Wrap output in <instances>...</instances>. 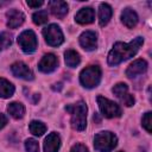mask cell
Listing matches in <instances>:
<instances>
[{"label": "cell", "instance_id": "22", "mask_svg": "<svg viewBox=\"0 0 152 152\" xmlns=\"http://www.w3.org/2000/svg\"><path fill=\"white\" fill-rule=\"evenodd\" d=\"M30 132L33 134V135H37V137H40L45 133L46 131V126L42 122V121H38V120H33L30 122Z\"/></svg>", "mask_w": 152, "mask_h": 152}, {"label": "cell", "instance_id": "28", "mask_svg": "<svg viewBox=\"0 0 152 152\" xmlns=\"http://www.w3.org/2000/svg\"><path fill=\"white\" fill-rule=\"evenodd\" d=\"M27 5L32 8H36V7H39L43 5V1H31V0H27Z\"/></svg>", "mask_w": 152, "mask_h": 152}, {"label": "cell", "instance_id": "26", "mask_svg": "<svg viewBox=\"0 0 152 152\" xmlns=\"http://www.w3.org/2000/svg\"><path fill=\"white\" fill-rule=\"evenodd\" d=\"M141 122H142V127H144L148 133H151V112L145 113V115H144L142 119H141Z\"/></svg>", "mask_w": 152, "mask_h": 152}, {"label": "cell", "instance_id": "25", "mask_svg": "<svg viewBox=\"0 0 152 152\" xmlns=\"http://www.w3.org/2000/svg\"><path fill=\"white\" fill-rule=\"evenodd\" d=\"M25 148L27 152H39V145H38V141L30 138L25 141Z\"/></svg>", "mask_w": 152, "mask_h": 152}, {"label": "cell", "instance_id": "5", "mask_svg": "<svg viewBox=\"0 0 152 152\" xmlns=\"http://www.w3.org/2000/svg\"><path fill=\"white\" fill-rule=\"evenodd\" d=\"M43 36L45 42L50 46H59L64 42V36L61 27L56 24H50L49 26L43 28Z\"/></svg>", "mask_w": 152, "mask_h": 152}, {"label": "cell", "instance_id": "12", "mask_svg": "<svg viewBox=\"0 0 152 152\" xmlns=\"http://www.w3.org/2000/svg\"><path fill=\"white\" fill-rule=\"evenodd\" d=\"M147 70V63L145 59H135L133 63L129 64V66L126 70V75L129 78H134L139 75H142Z\"/></svg>", "mask_w": 152, "mask_h": 152}, {"label": "cell", "instance_id": "13", "mask_svg": "<svg viewBox=\"0 0 152 152\" xmlns=\"http://www.w3.org/2000/svg\"><path fill=\"white\" fill-rule=\"evenodd\" d=\"M94 19H95V11L91 7H83L75 15V20L81 25L90 24L94 21Z\"/></svg>", "mask_w": 152, "mask_h": 152}, {"label": "cell", "instance_id": "4", "mask_svg": "<svg viewBox=\"0 0 152 152\" xmlns=\"http://www.w3.org/2000/svg\"><path fill=\"white\" fill-rule=\"evenodd\" d=\"M101 81V69L99 65H89L80 74V82L86 88H95Z\"/></svg>", "mask_w": 152, "mask_h": 152}, {"label": "cell", "instance_id": "1", "mask_svg": "<svg viewBox=\"0 0 152 152\" xmlns=\"http://www.w3.org/2000/svg\"><path fill=\"white\" fill-rule=\"evenodd\" d=\"M142 43H144L142 37H137L127 44L122 43V42L115 43L113 49L108 53V64L114 66V65H118L121 62L135 56L137 52L139 51L140 46L142 45Z\"/></svg>", "mask_w": 152, "mask_h": 152}, {"label": "cell", "instance_id": "3", "mask_svg": "<svg viewBox=\"0 0 152 152\" xmlns=\"http://www.w3.org/2000/svg\"><path fill=\"white\" fill-rule=\"evenodd\" d=\"M118 138L109 131L100 132L94 138V147L97 152H110L116 146Z\"/></svg>", "mask_w": 152, "mask_h": 152}, {"label": "cell", "instance_id": "6", "mask_svg": "<svg viewBox=\"0 0 152 152\" xmlns=\"http://www.w3.org/2000/svg\"><path fill=\"white\" fill-rule=\"evenodd\" d=\"M97 104H99V108L102 113V115H104L106 118L108 119H112V118H119L122 112H121V108L118 103L103 97V96H97Z\"/></svg>", "mask_w": 152, "mask_h": 152}, {"label": "cell", "instance_id": "21", "mask_svg": "<svg viewBox=\"0 0 152 152\" xmlns=\"http://www.w3.org/2000/svg\"><path fill=\"white\" fill-rule=\"evenodd\" d=\"M7 112L14 119H21L25 114V107L20 102H11L7 106Z\"/></svg>", "mask_w": 152, "mask_h": 152}, {"label": "cell", "instance_id": "15", "mask_svg": "<svg viewBox=\"0 0 152 152\" xmlns=\"http://www.w3.org/2000/svg\"><path fill=\"white\" fill-rule=\"evenodd\" d=\"M49 8L51 11V13L56 17V18H64L68 13V5L65 1H61V0H53V1H49Z\"/></svg>", "mask_w": 152, "mask_h": 152}, {"label": "cell", "instance_id": "16", "mask_svg": "<svg viewBox=\"0 0 152 152\" xmlns=\"http://www.w3.org/2000/svg\"><path fill=\"white\" fill-rule=\"evenodd\" d=\"M61 146V138L57 133H50L44 140V152H58Z\"/></svg>", "mask_w": 152, "mask_h": 152}, {"label": "cell", "instance_id": "14", "mask_svg": "<svg viewBox=\"0 0 152 152\" xmlns=\"http://www.w3.org/2000/svg\"><path fill=\"white\" fill-rule=\"evenodd\" d=\"M6 17H7V26L10 28L19 27L24 23V20H25L24 13L18 11V10H10L6 13Z\"/></svg>", "mask_w": 152, "mask_h": 152}, {"label": "cell", "instance_id": "29", "mask_svg": "<svg viewBox=\"0 0 152 152\" xmlns=\"http://www.w3.org/2000/svg\"><path fill=\"white\" fill-rule=\"evenodd\" d=\"M6 124H7V118H6L4 114L0 113V129H1L2 127H5Z\"/></svg>", "mask_w": 152, "mask_h": 152}, {"label": "cell", "instance_id": "9", "mask_svg": "<svg viewBox=\"0 0 152 152\" xmlns=\"http://www.w3.org/2000/svg\"><path fill=\"white\" fill-rule=\"evenodd\" d=\"M57 65H58V58L53 53H46L40 59L38 64V69L44 74H49L52 72L57 68Z\"/></svg>", "mask_w": 152, "mask_h": 152}, {"label": "cell", "instance_id": "8", "mask_svg": "<svg viewBox=\"0 0 152 152\" xmlns=\"http://www.w3.org/2000/svg\"><path fill=\"white\" fill-rule=\"evenodd\" d=\"M112 91H113V94H114L125 106L131 107V106L134 104L135 100H134L133 95H131V94L128 93V87H127L126 83H118V84H115V86L113 87Z\"/></svg>", "mask_w": 152, "mask_h": 152}, {"label": "cell", "instance_id": "23", "mask_svg": "<svg viewBox=\"0 0 152 152\" xmlns=\"http://www.w3.org/2000/svg\"><path fill=\"white\" fill-rule=\"evenodd\" d=\"M32 19H33V23L36 25H43L48 21L49 19V15H48V12L42 10V11H38V12H34L33 15H32Z\"/></svg>", "mask_w": 152, "mask_h": 152}, {"label": "cell", "instance_id": "18", "mask_svg": "<svg viewBox=\"0 0 152 152\" xmlns=\"http://www.w3.org/2000/svg\"><path fill=\"white\" fill-rule=\"evenodd\" d=\"M112 14H113V11H112V7L106 4V2H102L99 7V23L101 26H104L108 24V21L110 20L112 18Z\"/></svg>", "mask_w": 152, "mask_h": 152}, {"label": "cell", "instance_id": "10", "mask_svg": "<svg viewBox=\"0 0 152 152\" xmlns=\"http://www.w3.org/2000/svg\"><path fill=\"white\" fill-rule=\"evenodd\" d=\"M11 70H12V72L15 77H19V78H23V80H26V81L33 80L32 70L23 62H15L14 64H12Z\"/></svg>", "mask_w": 152, "mask_h": 152}, {"label": "cell", "instance_id": "11", "mask_svg": "<svg viewBox=\"0 0 152 152\" xmlns=\"http://www.w3.org/2000/svg\"><path fill=\"white\" fill-rule=\"evenodd\" d=\"M80 45L87 50V51H93L96 49L97 45V38L96 33L93 31H86L80 36Z\"/></svg>", "mask_w": 152, "mask_h": 152}, {"label": "cell", "instance_id": "27", "mask_svg": "<svg viewBox=\"0 0 152 152\" xmlns=\"http://www.w3.org/2000/svg\"><path fill=\"white\" fill-rule=\"evenodd\" d=\"M70 152H89V151H88V148L83 144H75L71 147Z\"/></svg>", "mask_w": 152, "mask_h": 152}, {"label": "cell", "instance_id": "30", "mask_svg": "<svg viewBox=\"0 0 152 152\" xmlns=\"http://www.w3.org/2000/svg\"><path fill=\"white\" fill-rule=\"evenodd\" d=\"M119 152H122V151H119Z\"/></svg>", "mask_w": 152, "mask_h": 152}, {"label": "cell", "instance_id": "19", "mask_svg": "<svg viewBox=\"0 0 152 152\" xmlns=\"http://www.w3.org/2000/svg\"><path fill=\"white\" fill-rule=\"evenodd\" d=\"M13 94H14V86L10 81L0 77V97L7 99L11 97Z\"/></svg>", "mask_w": 152, "mask_h": 152}, {"label": "cell", "instance_id": "7", "mask_svg": "<svg viewBox=\"0 0 152 152\" xmlns=\"http://www.w3.org/2000/svg\"><path fill=\"white\" fill-rule=\"evenodd\" d=\"M18 44L20 45L21 50L26 53H32L36 51L38 46L36 33L32 30H25L23 31L18 37Z\"/></svg>", "mask_w": 152, "mask_h": 152}, {"label": "cell", "instance_id": "20", "mask_svg": "<svg viewBox=\"0 0 152 152\" xmlns=\"http://www.w3.org/2000/svg\"><path fill=\"white\" fill-rule=\"evenodd\" d=\"M64 61H65V64L68 66L75 68V66H77L80 64L81 57L75 50H66L64 52Z\"/></svg>", "mask_w": 152, "mask_h": 152}, {"label": "cell", "instance_id": "2", "mask_svg": "<svg viewBox=\"0 0 152 152\" xmlns=\"http://www.w3.org/2000/svg\"><path fill=\"white\" fill-rule=\"evenodd\" d=\"M65 110L71 114V126L76 131H83L87 126V112L88 108L83 101H78L74 104L65 107Z\"/></svg>", "mask_w": 152, "mask_h": 152}, {"label": "cell", "instance_id": "24", "mask_svg": "<svg viewBox=\"0 0 152 152\" xmlns=\"http://www.w3.org/2000/svg\"><path fill=\"white\" fill-rule=\"evenodd\" d=\"M12 44V36L7 32L0 33V51L7 49Z\"/></svg>", "mask_w": 152, "mask_h": 152}, {"label": "cell", "instance_id": "17", "mask_svg": "<svg viewBox=\"0 0 152 152\" xmlns=\"http://www.w3.org/2000/svg\"><path fill=\"white\" fill-rule=\"evenodd\" d=\"M121 21L126 27L133 28L138 24V14L132 8H125L121 13Z\"/></svg>", "mask_w": 152, "mask_h": 152}]
</instances>
